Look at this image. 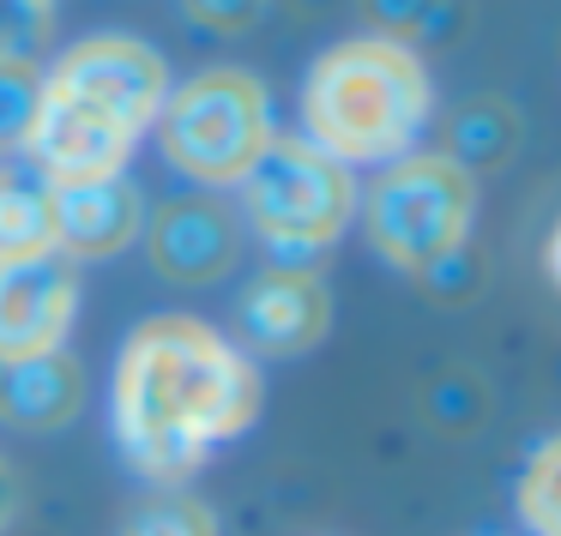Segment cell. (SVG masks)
I'll return each instance as SVG.
<instances>
[{
  "mask_svg": "<svg viewBox=\"0 0 561 536\" xmlns=\"http://www.w3.org/2000/svg\"><path fill=\"white\" fill-rule=\"evenodd\" d=\"M110 410L122 458L151 482H182L260 416V374L206 319L163 314L122 343Z\"/></svg>",
  "mask_w": 561,
  "mask_h": 536,
  "instance_id": "1",
  "label": "cell"
},
{
  "mask_svg": "<svg viewBox=\"0 0 561 536\" xmlns=\"http://www.w3.org/2000/svg\"><path fill=\"white\" fill-rule=\"evenodd\" d=\"M435 109L428 67L399 37H351L314 61L302 85V139L339 158L344 170L399 163L416 151Z\"/></svg>",
  "mask_w": 561,
  "mask_h": 536,
  "instance_id": "2",
  "label": "cell"
},
{
  "mask_svg": "<svg viewBox=\"0 0 561 536\" xmlns=\"http://www.w3.org/2000/svg\"><path fill=\"white\" fill-rule=\"evenodd\" d=\"M236 194H242V211L254 223V235L272 247V259L296 266V271L314 266L351 230L356 206H363L356 170H344L339 158L308 145L302 133H272V145L236 182Z\"/></svg>",
  "mask_w": 561,
  "mask_h": 536,
  "instance_id": "3",
  "label": "cell"
},
{
  "mask_svg": "<svg viewBox=\"0 0 561 536\" xmlns=\"http://www.w3.org/2000/svg\"><path fill=\"white\" fill-rule=\"evenodd\" d=\"M368 218V242L387 266L411 278H435L447 259L465 254L477 223V175H465L447 151H404L380 170L368 199L356 206Z\"/></svg>",
  "mask_w": 561,
  "mask_h": 536,
  "instance_id": "4",
  "label": "cell"
},
{
  "mask_svg": "<svg viewBox=\"0 0 561 536\" xmlns=\"http://www.w3.org/2000/svg\"><path fill=\"white\" fill-rule=\"evenodd\" d=\"M151 127L170 170L199 187H236L278 133L266 85L242 67H206L187 85H175Z\"/></svg>",
  "mask_w": 561,
  "mask_h": 536,
  "instance_id": "5",
  "label": "cell"
},
{
  "mask_svg": "<svg viewBox=\"0 0 561 536\" xmlns=\"http://www.w3.org/2000/svg\"><path fill=\"white\" fill-rule=\"evenodd\" d=\"M139 139L146 133L127 127L122 115H110L103 103L79 97V91L55 85V79L43 73L37 121H31V133H25V163L49 187L98 182V175H127V158H134Z\"/></svg>",
  "mask_w": 561,
  "mask_h": 536,
  "instance_id": "6",
  "label": "cell"
},
{
  "mask_svg": "<svg viewBox=\"0 0 561 536\" xmlns=\"http://www.w3.org/2000/svg\"><path fill=\"white\" fill-rule=\"evenodd\" d=\"M79 314V266L55 247L0 254V362L61 350Z\"/></svg>",
  "mask_w": 561,
  "mask_h": 536,
  "instance_id": "7",
  "label": "cell"
},
{
  "mask_svg": "<svg viewBox=\"0 0 561 536\" xmlns=\"http://www.w3.org/2000/svg\"><path fill=\"white\" fill-rule=\"evenodd\" d=\"M49 79L67 91H79V97H91V103H103V109L122 115L139 133H151L163 97H170V67H163V55L139 37H122V31L73 43V49L49 67Z\"/></svg>",
  "mask_w": 561,
  "mask_h": 536,
  "instance_id": "8",
  "label": "cell"
},
{
  "mask_svg": "<svg viewBox=\"0 0 561 536\" xmlns=\"http://www.w3.org/2000/svg\"><path fill=\"white\" fill-rule=\"evenodd\" d=\"M49 230H55V254H67L73 266L79 259H110L146 230V199L127 175L49 187Z\"/></svg>",
  "mask_w": 561,
  "mask_h": 536,
  "instance_id": "9",
  "label": "cell"
},
{
  "mask_svg": "<svg viewBox=\"0 0 561 536\" xmlns=\"http://www.w3.org/2000/svg\"><path fill=\"white\" fill-rule=\"evenodd\" d=\"M327 326H332V295L314 271L272 266L242 295V338L260 356H302L327 338Z\"/></svg>",
  "mask_w": 561,
  "mask_h": 536,
  "instance_id": "10",
  "label": "cell"
},
{
  "mask_svg": "<svg viewBox=\"0 0 561 536\" xmlns=\"http://www.w3.org/2000/svg\"><path fill=\"white\" fill-rule=\"evenodd\" d=\"M146 247L170 283H218L236 266V223L218 199H175L146 223Z\"/></svg>",
  "mask_w": 561,
  "mask_h": 536,
  "instance_id": "11",
  "label": "cell"
},
{
  "mask_svg": "<svg viewBox=\"0 0 561 536\" xmlns=\"http://www.w3.org/2000/svg\"><path fill=\"white\" fill-rule=\"evenodd\" d=\"M79 380L73 356L67 350H43L25 356V362H0V416L25 434H43V428H61L79 416Z\"/></svg>",
  "mask_w": 561,
  "mask_h": 536,
  "instance_id": "12",
  "label": "cell"
},
{
  "mask_svg": "<svg viewBox=\"0 0 561 536\" xmlns=\"http://www.w3.org/2000/svg\"><path fill=\"white\" fill-rule=\"evenodd\" d=\"M55 247L49 230V182L37 170H0V254Z\"/></svg>",
  "mask_w": 561,
  "mask_h": 536,
  "instance_id": "13",
  "label": "cell"
},
{
  "mask_svg": "<svg viewBox=\"0 0 561 536\" xmlns=\"http://www.w3.org/2000/svg\"><path fill=\"white\" fill-rule=\"evenodd\" d=\"M513 145H519V121H513L507 103H471V109L453 121L447 158L471 175V170H495L501 158H513Z\"/></svg>",
  "mask_w": 561,
  "mask_h": 536,
  "instance_id": "14",
  "label": "cell"
},
{
  "mask_svg": "<svg viewBox=\"0 0 561 536\" xmlns=\"http://www.w3.org/2000/svg\"><path fill=\"white\" fill-rule=\"evenodd\" d=\"M519 518L531 536H561V446L543 440L519 476Z\"/></svg>",
  "mask_w": 561,
  "mask_h": 536,
  "instance_id": "15",
  "label": "cell"
},
{
  "mask_svg": "<svg viewBox=\"0 0 561 536\" xmlns=\"http://www.w3.org/2000/svg\"><path fill=\"white\" fill-rule=\"evenodd\" d=\"M122 536H218V518H211L194 494H175L170 488V494L139 500V506L127 512Z\"/></svg>",
  "mask_w": 561,
  "mask_h": 536,
  "instance_id": "16",
  "label": "cell"
},
{
  "mask_svg": "<svg viewBox=\"0 0 561 536\" xmlns=\"http://www.w3.org/2000/svg\"><path fill=\"white\" fill-rule=\"evenodd\" d=\"M37 97H43L37 61H0V151H25Z\"/></svg>",
  "mask_w": 561,
  "mask_h": 536,
  "instance_id": "17",
  "label": "cell"
},
{
  "mask_svg": "<svg viewBox=\"0 0 561 536\" xmlns=\"http://www.w3.org/2000/svg\"><path fill=\"white\" fill-rule=\"evenodd\" d=\"M55 25V0H0V61H37Z\"/></svg>",
  "mask_w": 561,
  "mask_h": 536,
  "instance_id": "18",
  "label": "cell"
},
{
  "mask_svg": "<svg viewBox=\"0 0 561 536\" xmlns=\"http://www.w3.org/2000/svg\"><path fill=\"white\" fill-rule=\"evenodd\" d=\"M182 7L199 31H211V37H242V31H254L260 19H266L272 0H182Z\"/></svg>",
  "mask_w": 561,
  "mask_h": 536,
  "instance_id": "19",
  "label": "cell"
},
{
  "mask_svg": "<svg viewBox=\"0 0 561 536\" xmlns=\"http://www.w3.org/2000/svg\"><path fill=\"white\" fill-rule=\"evenodd\" d=\"M447 7V0H368V13L380 19V31L375 37H411V31H423V25H435V13Z\"/></svg>",
  "mask_w": 561,
  "mask_h": 536,
  "instance_id": "20",
  "label": "cell"
},
{
  "mask_svg": "<svg viewBox=\"0 0 561 536\" xmlns=\"http://www.w3.org/2000/svg\"><path fill=\"white\" fill-rule=\"evenodd\" d=\"M13 518H19V476H13V464L0 458V536H7Z\"/></svg>",
  "mask_w": 561,
  "mask_h": 536,
  "instance_id": "21",
  "label": "cell"
}]
</instances>
